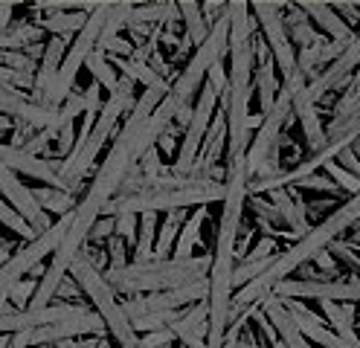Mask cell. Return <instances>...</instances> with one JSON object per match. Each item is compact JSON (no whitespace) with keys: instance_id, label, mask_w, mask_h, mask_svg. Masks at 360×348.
Instances as JSON below:
<instances>
[{"instance_id":"1","label":"cell","mask_w":360,"mask_h":348,"mask_svg":"<svg viewBox=\"0 0 360 348\" xmlns=\"http://www.w3.org/2000/svg\"><path fill=\"white\" fill-rule=\"evenodd\" d=\"M247 177L244 160L227 166V198L221 203V218L215 226V244H212V259H210V319H207V348H224V331H227V314L230 302L236 296V247H238V232H241V215L247 203Z\"/></svg>"},{"instance_id":"2","label":"cell","mask_w":360,"mask_h":348,"mask_svg":"<svg viewBox=\"0 0 360 348\" xmlns=\"http://www.w3.org/2000/svg\"><path fill=\"white\" fill-rule=\"evenodd\" d=\"M210 273V259H163V262H131L122 270H110L105 276V282L110 290L120 293H160L172 288L192 285L198 278H204Z\"/></svg>"},{"instance_id":"3","label":"cell","mask_w":360,"mask_h":348,"mask_svg":"<svg viewBox=\"0 0 360 348\" xmlns=\"http://www.w3.org/2000/svg\"><path fill=\"white\" fill-rule=\"evenodd\" d=\"M227 198V186L218 180L204 183H189V186H172V189H146V192H131L117 195L105 206L108 215H148V212H180V209H200L224 203Z\"/></svg>"},{"instance_id":"4","label":"cell","mask_w":360,"mask_h":348,"mask_svg":"<svg viewBox=\"0 0 360 348\" xmlns=\"http://www.w3.org/2000/svg\"><path fill=\"white\" fill-rule=\"evenodd\" d=\"M131 108H134L131 82H128V79H122L120 93H114V96H110V99L102 105L99 116L94 120V125H90V134H87L84 148L73 151L70 157H64L61 166H56V172L61 174V180L67 183V189H70V192H76L79 186H82V177L87 174V169H90V166H94V160H96V157H99V151L105 148L108 136L117 131L120 120H122L125 113H131Z\"/></svg>"},{"instance_id":"5","label":"cell","mask_w":360,"mask_h":348,"mask_svg":"<svg viewBox=\"0 0 360 348\" xmlns=\"http://www.w3.org/2000/svg\"><path fill=\"white\" fill-rule=\"evenodd\" d=\"M230 53V9L224 6L221 18L210 27V35L207 41L198 46V50H192V56L186 58V67L180 70V76L174 79L172 84V102L174 108H192L189 102L200 93V87H204L210 70L224 61V56Z\"/></svg>"},{"instance_id":"6","label":"cell","mask_w":360,"mask_h":348,"mask_svg":"<svg viewBox=\"0 0 360 348\" xmlns=\"http://www.w3.org/2000/svg\"><path fill=\"white\" fill-rule=\"evenodd\" d=\"M70 276H73V282L79 285V290L87 296L90 305L96 308L99 319L105 322V331L117 340V345L120 348H140V334L131 328L122 305L117 302V293L110 290V285L105 282V276L90 264L84 255H79V259L73 262Z\"/></svg>"},{"instance_id":"7","label":"cell","mask_w":360,"mask_h":348,"mask_svg":"<svg viewBox=\"0 0 360 348\" xmlns=\"http://www.w3.org/2000/svg\"><path fill=\"white\" fill-rule=\"evenodd\" d=\"M110 6H114V4H99L94 12H90L84 30L76 35V41L67 46V56H64V61H61L58 76H56L53 87L44 93V99H41L44 108L58 110L67 99H70V90H73V82H76V76H79V70L84 67V61L90 58V53H94L96 44H99V35H102V27H105V18H108Z\"/></svg>"},{"instance_id":"8","label":"cell","mask_w":360,"mask_h":348,"mask_svg":"<svg viewBox=\"0 0 360 348\" xmlns=\"http://www.w3.org/2000/svg\"><path fill=\"white\" fill-rule=\"evenodd\" d=\"M285 4H270V0H256L250 4V12L256 18V23L262 27V35L270 46V61H274L279 82H288L294 73H300L297 67V53L290 46V38L285 32V15H282Z\"/></svg>"},{"instance_id":"9","label":"cell","mask_w":360,"mask_h":348,"mask_svg":"<svg viewBox=\"0 0 360 348\" xmlns=\"http://www.w3.org/2000/svg\"><path fill=\"white\" fill-rule=\"evenodd\" d=\"M70 221H73V212H70V215H64L61 221H56L47 232H44V236L27 241L18 252H12L6 264H0V293H6L15 282H20V276L32 273V270L38 267L41 259H47V255L56 252L58 241L64 238V232L70 229Z\"/></svg>"},{"instance_id":"10","label":"cell","mask_w":360,"mask_h":348,"mask_svg":"<svg viewBox=\"0 0 360 348\" xmlns=\"http://www.w3.org/2000/svg\"><path fill=\"white\" fill-rule=\"evenodd\" d=\"M218 110V93L204 82L198 93V102L192 105V120L186 125V136L184 143H180L177 154H174V166H172V174L177 180H184V174H189V169L195 166V160L200 154V143H204V136L212 125V116Z\"/></svg>"},{"instance_id":"11","label":"cell","mask_w":360,"mask_h":348,"mask_svg":"<svg viewBox=\"0 0 360 348\" xmlns=\"http://www.w3.org/2000/svg\"><path fill=\"white\" fill-rule=\"evenodd\" d=\"M0 198H4V200L15 209V212L32 226L35 236H44V232H47V229L53 226L50 215L44 212V209L35 203L32 189H27V186L18 180V174L6 166L4 160H0Z\"/></svg>"},{"instance_id":"12","label":"cell","mask_w":360,"mask_h":348,"mask_svg":"<svg viewBox=\"0 0 360 348\" xmlns=\"http://www.w3.org/2000/svg\"><path fill=\"white\" fill-rule=\"evenodd\" d=\"M360 67V32L354 35V41L343 50V56L337 58L326 73H320V76H314L311 82H308V96H311V102L317 105V102H323L328 93H337V90H346L352 82H354V70Z\"/></svg>"},{"instance_id":"13","label":"cell","mask_w":360,"mask_h":348,"mask_svg":"<svg viewBox=\"0 0 360 348\" xmlns=\"http://www.w3.org/2000/svg\"><path fill=\"white\" fill-rule=\"evenodd\" d=\"M0 116H9V120H20L30 128H41V131H58V110L44 108L27 96H20L18 90H6L0 87Z\"/></svg>"},{"instance_id":"14","label":"cell","mask_w":360,"mask_h":348,"mask_svg":"<svg viewBox=\"0 0 360 348\" xmlns=\"http://www.w3.org/2000/svg\"><path fill=\"white\" fill-rule=\"evenodd\" d=\"M82 334H94V337L105 334V322L99 319V314L87 311V314L73 316V319L41 325V328L30 331V342L32 345H50V342H64V340H73V337H82Z\"/></svg>"},{"instance_id":"15","label":"cell","mask_w":360,"mask_h":348,"mask_svg":"<svg viewBox=\"0 0 360 348\" xmlns=\"http://www.w3.org/2000/svg\"><path fill=\"white\" fill-rule=\"evenodd\" d=\"M0 160H4L15 174L32 177V180H38L41 186H50V189L70 192V189H67V183L61 180V174L56 172V166H50L47 160H38V157L20 151V148H12V146H6V143H0ZM70 195H73V192H70Z\"/></svg>"},{"instance_id":"16","label":"cell","mask_w":360,"mask_h":348,"mask_svg":"<svg viewBox=\"0 0 360 348\" xmlns=\"http://www.w3.org/2000/svg\"><path fill=\"white\" fill-rule=\"evenodd\" d=\"M297 6L308 15V20L317 23L320 35H326V38H331V41H337V44H352V41H354L357 32L331 9V4H320V0H305V4H297Z\"/></svg>"},{"instance_id":"17","label":"cell","mask_w":360,"mask_h":348,"mask_svg":"<svg viewBox=\"0 0 360 348\" xmlns=\"http://www.w3.org/2000/svg\"><path fill=\"white\" fill-rule=\"evenodd\" d=\"M67 56V41L64 38H50L47 46H44V53H41V67H38V73H35V84H32V102L41 105L44 99V93H47L58 76V70H61V61Z\"/></svg>"},{"instance_id":"18","label":"cell","mask_w":360,"mask_h":348,"mask_svg":"<svg viewBox=\"0 0 360 348\" xmlns=\"http://www.w3.org/2000/svg\"><path fill=\"white\" fill-rule=\"evenodd\" d=\"M267 198H270V203L279 209L285 226L294 232L297 241H300L305 232L311 229L308 226V209H305V200L300 198V192L294 195V192H288V189H274V192H267Z\"/></svg>"},{"instance_id":"19","label":"cell","mask_w":360,"mask_h":348,"mask_svg":"<svg viewBox=\"0 0 360 348\" xmlns=\"http://www.w3.org/2000/svg\"><path fill=\"white\" fill-rule=\"evenodd\" d=\"M262 308H264L267 319L274 322V328H276L279 340L285 342V348H311V342L302 337V331L294 325V319H290V314H288V308H285L282 299L267 296V299L262 302Z\"/></svg>"},{"instance_id":"20","label":"cell","mask_w":360,"mask_h":348,"mask_svg":"<svg viewBox=\"0 0 360 348\" xmlns=\"http://www.w3.org/2000/svg\"><path fill=\"white\" fill-rule=\"evenodd\" d=\"M253 87L259 93V110L262 116L274 110L276 99H279V90H282V82H279V73H276V67L274 61H264L253 70Z\"/></svg>"},{"instance_id":"21","label":"cell","mask_w":360,"mask_h":348,"mask_svg":"<svg viewBox=\"0 0 360 348\" xmlns=\"http://www.w3.org/2000/svg\"><path fill=\"white\" fill-rule=\"evenodd\" d=\"M290 9V15L285 18V32H288V38H290V46H300V50H308L311 44H317V41H323L326 35H320L317 30L311 27V20H308V15L294 4V6H288Z\"/></svg>"},{"instance_id":"22","label":"cell","mask_w":360,"mask_h":348,"mask_svg":"<svg viewBox=\"0 0 360 348\" xmlns=\"http://www.w3.org/2000/svg\"><path fill=\"white\" fill-rule=\"evenodd\" d=\"M207 224V206L195 209V212L189 215V221L180 226L177 232V241H174V250H172V259H192V250L200 238V229H204Z\"/></svg>"},{"instance_id":"23","label":"cell","mask_w":360,"mask_h":348,"mask_svg":"<svg viewBox=\"0 0 360 348\" xmlns=\"http://www.w3.org/2000/svg\"><path fill=\"white\" fill-rule=\"evenodd\" d=\"M90 12H58V15H50L41 20V32H50V38H70V35H79L84 30Z\"/></svg>"},{"instance_id":"24","label":"cell","mask_w":360,"mask_h":348,"mask_svg":"<svg viewBox=\"0 0 360 348\" xmlns=\"http://www.w3.org/2000/svg\"><path fill=\"white\" fill-rule=\"evenodd\" d=\"M320 308L326 311V316L331 322V331L337 337H343L352 345H360V337L354 331V314H352V308H343L340 302H320Z\"/></svg>"},{"instance_id":"25","label":"cell","mask_w":360,"mask_h":348,"mask_svg":"<svg viewBox=\"0 0 360 348\" xmlns=\"http://www.w3.org/2000/svg\"><path fill=\"white\" fill-rule=\"evenodd\" d=\"M84 64H87L90 73H94V82L102 84V90H108L110 96H114V93H120L122 79H120V73H117V67L108 61V56H105L102 50H94Z\"/></svg>"},{"instance_id":"26","label":"cell","mask_w":360,"mask_h":348,"mask_svg":"<svg viewBox=\"0 0 360 348\" xmlns=\"http://www.w3.org/2000/svg\"><path fill=\"white\" fill-rule=\"evenodd\" d=\"M177 9H180V18H184V23H186V38H189V44L198 50V46L204 44L207 35H210V23H207L204 12H200V4L184 0V4H177Z\"/></svg>"},{"instance_id":"27","label":"cell","mask_w":360,"mask_h":348,"mask_svg":"<svg viewBox=\"0 0 360 348\" xmlns=\"http://www.w3.org/2000/svg\"><path fill=\"white\" fill-rule=\"evenodd\" d=\"M32 198L35 203L44 209L47 215H70L76 203H73V195L64 192V189H50V186H41V189H32Z\"/></svg>"},{"instance_id":"28","label":"cell","mask_w":360,"mask_h":348,"mask_svg":"<svg viewBox=\"0 0 360 348\" xmlns=\"http://www.w3.org/2000/svg\"><path fill=\"white\" fill-rule=\"evenodd\" d=\"M154 229H157V215H137V241H134L131 259L134 262H151L154 259Z\"/></svg>"},{"instance_id":"29","label":"cell","mask_w":360,"mask_h":348,"mask_svg":"<svg viewBox=\"0 0 360 348\" xmlns=\"http://www.w3.org/2000/svg\"><path fill=\"white\" fill-rule=\"evenodd\" d=\"M177 232H180V212H166V221H163L160 236H157V244H154V259H157V262L172 259Z\"/></svg>"},{"instance_id":"30","label":"cell","mask_w":360,"mask_h":348,"mask_svg":"<svg viewBox=\"0 0 360 348\" xmlns=\"http://www.w3.org/2000/svg\"><path fill=\"white\" fill-rule=\"evenodd\" d=\"M134 12V4H114L105 18V27H102V35L99 41H108V38H117L122 27H128V18Z\"/></svg>"},{"instance_id":"31","label":"cell","mask_w":360,"mask_h":348,"mask_svg":"<svg viewBox=\"0 0 360 348\" xmlns=\"http://www.w3.org/2000/svg\"><path fill=\"white\" fill-rule=\"evenodd\" d=\"M0 224H4L9 232H15V236L18 238H27V241H32V238H38L35 236V232H32V226L24 221V218H20L18 212H15V209L4 200V198H0Z\"/></svg>"},{"instance_id":"32","label":"cell","mask_w":360,"mask_h":348,"mask_svg":"<svg viewBox=\"0 0 360 348\" xmlns=\"http://www.w3.org/2000/svg\"><path fill=\"white\" fill-rule=\"evenodd\" d=\"M294 192H323L326 198H346L340 189L334 186V180L328 177V174H311V177H305V180H300L297 186H290Z\"/></svg>"},{"instance_id":"33","label":"cell","mask_w":360,"mask_h":348,"mask_svg":"<svg viewBox=\"0 0 360 348\" xmlns=\"http://www.w3.org/2000/svg\"><path fill=\"white\" fill-rule=\"evenodd\" d=\"M207 319H210V305L204 299V302H195V305L189 308V314H184L172 325V331H200L207 325Z\"/></svg>"},{"instance_id":"34","label":"cell","mask_w":360,"mask_h":348,"mask_svg":"<svg viewBox=\"0 0 360 348\" xmlns=\"http://www.w3.org/2000/svg\"><path fill=\"white\" fill-rule=\"evenodd\" d=\"M326 172H328V177L334 180V186H337V189H340L343 195H349V198H352V195H357V192H360V180H357L354 174L343 172V169H340V166H337V162H334V160H331V162H328V166H326Z\"/></svg>"},{"instance_id":"35","label":"cell","mask_w":360,"mask_h":348,"mask_svg":"<svg viewBox=\"0 0 360 348\" xmlns=\"http://www.w3.org/2000/svg\"><path fill=\"white\" fill-rule=\"evenodd\" d=\"M114 218V236L122 238L128 244V250H134V241H137V215H110Z\"/></svg>"},{"instance_id":"36","label":"cell","mask_w":360,"mask_h":348,"mask_svg":"<svg viewBox=\"0 0 360 348\" xmlns=\"http://www.w3.org/2000/svg\"><path fill=\"white\" fill-rule=\"evenodd\" d=\"M108 264H110V270H122V267H128L131 262H128V244L122 241V238H117V236H110L108 241Z\"/></svg>"},{"instance_id":"37","label":"cell","mask_w":360,"mask_h":348,"mask_svg":"<svg viewBox=\"0 0 360 348\" xmlns=\"http://www.w3.org/2000/svg\"><path fill=\"white\" fill-rule=\"evenodd\" d=\"M274 255H279V252H276V241L264 236V238H262L250 252H247L241 262H236V264H256V262H264V259H274Z\"/></svg>"},{"instance_id":"38","label":"cell","mask_w":360,"mask_h":348,"mask_svg":"<svg viewBox=\"0 0 360 348\" xmlns=\"http://www.w3.org/2000/svg\"><path fill=\"white\" fill-rule=\"evenodd\" d=\"M35 282H15L12 288H9V299L15 302V308H20V311H27L30 308V302H32V296H35Z\"/></svg>"},{"instance_id":"39","label":"cell","mask_w":360,"mask_h":348,"mask_svg":"<svg viewBox=\"0 0 360 348\" xmlns=\"http://www.w3.org/2000/svg\"><path fill=\"white\" fill-rule=\"evenodd\" d=\"M58 136V131H41V134H32V139H30V143L24 146V148H20V151H27V154H44V151H47L50 148V143H53V139Z\"/></svg>"},{"instance_id":"40","label":"cell","mask_w":360,"mask_h":348,"mask_svg":"<svg viewBox=\"0 0 360 348\" xmlns=\"http://www.w3.org/2000/svg\"><path fill=\"white\" fill-rule=\"evenodd\" d=\"M110 236H114V218H102L94 224V229H90V236H87V244H105Z\"/></svg>"},{"instance_id":"41","label":"cell","mask_w":360,"mask_h":348,"mask_svg":"<svg viewBox=\"0 0 360 348\" xmlns=\"http://www.w3.org/2000/svg\"><path fill=\"white\" fill-rule=\"evenodd\" d=\"M84 102H87V116H99V110H102V84H96V82H90L87 84V90H84Z\"/></svg>"},{"instance_id":"42","label":"cell","mask_w":360,"mask_h":348,"mask_svg":"<svg viewBox=\"0 0 360 348\" xmlns=\"http://www.w3.org/2000/svg\"><path fill=\"white\" fill-rule=\"evenodd\" d=\"M334 162H337V166H340L343 172H349V174H354V177L360 180V157H357L352 148H349V151H343V154L337 157Z\"/></svg>"},{"instance_id":"43","label":"cell","mask_w":360,"mask_h":348,"mask_svg":"<svg viewBox=\"0 0 360 348\" xmlns=\"http://www.w3.org/2000/svg\"><path fill=\"white\" fill-rule=\"evenodd\" d=\"M331 9L340 15V18L346 15V23H349L352 30H354V23H360V12H357L360 6H357V4H331Z\"/></svg>"},{"instance_id":"44","label":"cell","mask_w":360,"mask_h":348,"mask_svg":"<svg viewBox=\"0 0 360 348\" xmlns=\"http://www.w3.org/2000/svg\"><path fill=\"white\" fill-rule=\"evenodd\" d=\"M236 348H262V345L256 342V334L250 331V322H247V325H244V331H241V337H238Z\"/></svg>"},{"instance_id":"45","label":"cell","mask_w":360,"mask_h":348,"mask_svg":"<svg viewBox=\"0 0 360 348\" xmlns=\"http://www.w3.org/2000/svg\"><path fill=\"white\" fill-rule=\"evenodd\" d=\"M18 6L15 4H0V32H9L12 27H9V20H12V12H15Z\"/></svg>"},{"instance_id":"46","label":"cell","mask_w":360,"mask_h":348,"mask_svg":"<svg viewBox=\"0 0 360 348\" xmlns=\"http://www.w3.org/2000/svg\"><path fill=\"white\" fill-rule=\"evenodd\" d=\"M32 342H30V331H20V334H12V340H9V345L6 348H30Z\"/></svg>"},{"instance_id":"47","label":"cell","mask_w":360,"mask_h":348,"mask_svg":"<svg viewBox=\"0 0 360 348\" xmlns=\"http://www.w3.org/2000/svg\"><path fill=\"white\" fill-rule=\"evenodd\" d=\"M15 128V122L9 120V116H0V134H4V131H12Z\"/></svg>"},{"instance_id":"48","label":"cell","mask_w":360,"mask_h":348,"mask_svg":"<svg viewBox=\"0 0 360 348\" xmlns=\"http://www.w3.org/2000/svg\"><path fill=\"white\" fill-rule=\"evenodd\" d=\"M9 255H12L9 250H4V247H0V264H6V262H9Z\"/></svg>"},{"instance_id":"49","label":"cell","mask_w":360,"mask_h":348,"mask_svg":"<svg viewBox=\"0 0 360 348\" xmlns=\"http://www.w3.org/2000/svg\"><path fill=\"white\" fill-rule=\"evenodd\" d=\"M9 340H12V334H0V348H6V345H9Z\"/></svg>"},{"instance_id":"50","label":"cell","mask_w":360,"mask_h":348,"mask_svg":"<svg viewBox=\"0 0 360 348\" xmlns=\"http://www.w3.org/2000/svg\"><path fill=\"white\" fill-rule=\"evenodd\" d=\"M352 151H354V154H357V157H360V139H357V143H354V146H352Z\"/></svg>"},{"instance_id":"51","label":"cell","mask_w":360,"mask_h":348,"mask_svg":"<svg viewBox=\"0 0 360 348\" xmlns=\"http://www.w3.org/2000/svg\"><path fill=\"white\" fill-rule=\"evenodd\" d=\"M270 348H285V342H282V340H276V342H274V345H270Z\"/></svg>"},{"instance_id":"52","label":"cell","mask_w":360,"mask_h":348,"mask_svg":"<svg viewBox=\"0 0 360 348\" xmlns=\"http://www.w3.org/2000/svg\"><path fill=\"white\" fill-rule=\"evenodd\" d=\"M349 247H352V250H354V252L360 255V244H349Z\"/></svg>"},{"instance_id":"53","label":"cell","mask_w":360,"mask_h":348,"mask_svg":"<svg viewBox=\"0 0 360 348\" xmlns=\"http://www.w3.org/2000/svg\"><path fill=\"white\" fill-rule=\"evenodd\" d=\"M177 348H186V345H177Z\"/></svg>"}]
</instances>
